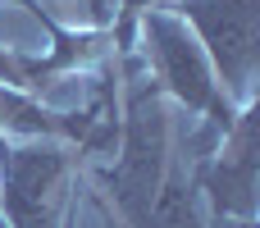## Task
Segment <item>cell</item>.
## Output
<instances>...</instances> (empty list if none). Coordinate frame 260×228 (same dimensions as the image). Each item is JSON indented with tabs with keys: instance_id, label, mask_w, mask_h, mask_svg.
Instances as JSON below:
<instances>
[{
	"instance_id": "1",
	"label": "cell",
	"mask_w": 260,
	"mask_h": 228,
	"mask_svg": "<svg viewBox=\"0 0 260 228\" xmlns=\"http://www.w3.org/2000/svg\"><path fill=\"white\" fill-rule=\"evenodd\" d=\"M123 78H128V91H123V119H119V155L110 169H96V183L114 201L119 228H137L169 178V114H165L160 82L133 55L123 59Z\"/></svg>"
},
{
	"instance_id": "2",
	"label": "cell",
	"mask_w": 260,
	"mask_h": 228,
	"mask_svg": "<svg viewBox=\"0 0 260 228\" xmlns=\"http://www.w3.org/2000/svg\"><path fill=\"white\" fill-rule=\"evenodd\" d=\"M137 23H142V32H146L151 78L160 82V91L174 96V101H183L187 110H197V114L206 119V128L224 137V133L233 128L238 110H233V101L224 96V87L215 82V69H210L201 41L192 37V27H187L178 14H169L165 5L146 9Z\"/></svg>"
},
{
	"instance_id": "3",
	"label": "cell",
	"mask_w": 260,
	"mask_h": 228,
	"mask_svg": "<svg viewBox=\"0 0 260 228\" xmlns=\"http://www.w3.org/2000/svg\"><path fill=\"white\" fill-rule=\"evenodd\" d=\"M78 155L50 137H0V219L9 228H59Z\"/></svg>"
},
{
	"instance_id": "4",
	"label": "cell",
	"mask_w": 260,
	"mask_h": 228,
	"mask_svg": "<svg viewBox=\"0 0 260 228\" xmlns=\"http://www.w3.org/2000/svg\"><path fill=\"white\" fill-rule=\"evenodd\" d=\"M260 0H165L169 14L192 23V37L201 41L210 69L229 82L233 96L251 101L260 64Z\"/></svg>"
},
{
	"instance_id": "5",
	"label": "cell",
	"mask_w": 260,
	"mask_h": 228,
	"mask_svg": "<svg viewBox=\"0 0 260 228\" xmlns=\"http://www.w3.org/2000/svg\"><path fill=\"white\" fill-rule=\"evenodd\" d=\"M256 114L260 105L247 101V110H238L233 128L219 137V146L210 155L197 160L192 187L201 192L210 215H229V219H256V183H260V155H256Z\"/></svg>"
},
{
	"instance_id": "6",
	"label": "cell",
	"mask_w": 260,
	"mask_h": 228,
	"mask_svg": "<svg viewBox=\"0 0 260 228\" xmlns=\"http://www.w3.org/2000/svg\"><path fill=\"white\" fill-rule=\"evenodd\" d=\"M137 228H210V210L201 192L192 187V178H165V187L155 192L146 219Z\"/></svg>"
},
{
	"instance_id": "7",
	"label": "cell",
	"mask_w": 260,
	"mask_h": 228,
	"mask_svg": "<svg viewBox=\"0 0 260 228\" xmlns=\"http://www.w3.org/2000/svg\"><path fill=\"white\" fill-rule=\"evenodd\" d=\"M110 5L119 9V23L110 27V46H114L119 59H128V55H133V37H137V18H142L155 0H110Z\"/></svg>"
},
{
	"instance_id": "8",
	"label": "cell",
	"mask_w": 260,
	"mask_h": 228,
	"mask_svg": "<svg viewBox=\"0 0 260 228\" xmlns=\"http://www.w3.org/2000/svg\"><path fill=\"white\" fill-rule=\"evenodd\" d=\"M0 87H14V91H37V87H46L41 59H23V55L0 50Z\"/></svg>"
},
{
	"instance_id": "9",
	"label": "cell",
	"mask_w": 260,
	"mask_h": 228,
	"mask_svg": "<svg viewBox=\"0 0 260 228\" xmlns=\"http://www.w3.org/2000/svg\"><path fill=\"white\" fill-rule=\"evenodd\" d=\"M210 228H256V219H229V215H210Z\"/></svg>"
},
{
	"instance_id": "10",
	"label": "cell",
	"mask_w": 260,
	"mask_h": 228,
	"mask_svg": "<svg viewBox=\"0 0 260 228\" xmlns=\"http://www.w3.org/2000/svg\"><path fill=\"white\" fill-rule=\"evenodd\" d=\"M101 215H105V210H101ZM105 224H110V215H105ZM110 228H114V224H110Z\"/></svg>"
}]
</instances>
